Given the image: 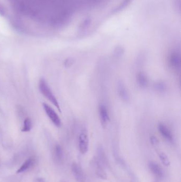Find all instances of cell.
<instances>
[{
	"label": "cell",
	"mask_w": 181,
	"mask_h": 182,
	"mask_svg": "<svg viewBox=\"0 0 181 182\" xmlns=\"http://www.w3.org/2000/svg\"><path fill=\"white\" fill-rule=\"evenodd\" d=\"M39 89L41 93L42 94L49 102H51V103L58 109V111L61 112L60 106L57 99L54 96V94L53 93L46 80L43 78L39 80Z\"/></svg>",
	"instance_id": "obj_1"
},
{
	"label": "cell",
	"mask_w": 181,
	"mask_h": 182,
	"mask_svg": "<svg viewBox=\"0 0 181 182\" xmlns=\"http://www.w3.org/2000/svg\"><path fill=\"white\" fill-rule=\"evenodd\" d=\"M89 138L87 129L86 128L82 129L78 137L79 149L81 153L84 154L87 152L89 149Z\"/></svg>",
	"instance_id": "obj_2"
},
{
	"label": "cell",
	"mask_w": 181,
	"mask_h": 182,
	"mask_svg": "<svg viewBox=\"0 0 181 182\" xmlns=\"http://www.w3.org/2000/svg\"><path fill=\"white\" fill-rule=\"evenodd\" d=\"M168 61L170 67L173 70H179L181 69V55L178 51H172L168 56Z\"/></svg>",
	"instance_id": "obj_3"
},
{
	"label": "cell",
	"mask_w": 181,
	"mask_h": 182,
	"mask_svg": "<svg viewBox=\"0 0 181 182\" xmlns=\"http://www.w3.org/2000/svg\"><path fill=\"white\" fill-rule=\"evenodd\" d=\"M42 106L45 112L48 117V118L50 119V120H51V122L53 123L55 126L58 127H60L61 126V120L58 115L54 111V109L45 103H43Z\"/></svg>",
	"instance_id": "obj_4"
},
{
	"label": "cell",
	"mask_w": 181,
	"mask_h": 182,
	"mask_svg": "<svg viewBox=\"0 0 181 182\" xmlns=\"http://www.w3.org/2000/svg\"><path fill=\"white\" fill-rule=\"evenodd\" d=\"M92 167L94 169V172L98 177L103 180H106L108 176L104 167L102 166L101 162L99 160L97 157H95L92 159Z\"/></svg>",
	"instance_id": "obj_5"
},
{
	"label": "cell",
	"mask_w": 181,
	"mask_h": 182,
	"mask_svg": "<svg viewBox=\"0 0 181 182\" xmlns=\"http://www.w3.org/2000/svg\"><path fill=\"white\" fill-rule=\"evenodd\" d=\"M117 91L119 97L121 100L125 102H127L130 100V95L125 84L121 80H118L117 82Z\"/></svg>",
	"instance_id": "obj_6"
},
{
	"label": "cell",
	"mask_w": 181,
	"mask_h": 182,
	"mask_svg": "<svg viewBox=\"0 0 181 182\" xmlns=\"http://www.w3.org/2000/svg\"><path fill=\"white\" fill-rule=\"evenodd\" d=\"M157 128L161 135L168 142L172 143L174 141V136L172 132L167 125L162 122H159Z\"/></svg>",
	"instance_id": "obj_7"
},
{
	"label": "cell",
	"mask_w": 181,
	"mask_h": 182,
	"mask_svg": "<svg viewBox=\"0 0 181 182\" xmlns=\"http://www.w3.org/2000/svg\"><path fill=\"white\" fill-rule=\"evenodd\" d=\"M99 117L102 126L105 127L110 121V115L107 107L103 104H101L98 107Z\"/></svg>",
	"instance_id": "obj_8"
},
{
	"label": "cell",
	"mask_w": 181,
	"mask_h": 182,
	"mask_svg": "<svg viewBox=\"0 0 181 182\" xmlns=\"http://www.w3.org/2000/svg\"><path fill=\"white\" fill-rule=\"evenodd\" d=\"M71 168L74 176L76 180L78 182H85V175L81 167L74 162L72 164Z\"/></svg>",
	"instance_id": "obj_9"
},
{
	"label": "cell",
	"mask_w": 181,
	"mask_h": 182,
	"mask_svg": "<svg viewBox=\"0 0 181 182\" xmlns=\"http://www.w3.org/2000/svg\"><path fill=\"white\" fill-rule=\"evenodd\" d=\"M136 84L140 88L145 89L149 84L147 75L143 71H139L136 75Z\"/></svg>",
	"instance_id": "obj_10"
},
{
	"label": "cell",
	"mask_w": 181,
	"mask_h": 182,
	"mask_svg": "<svg viewBox=\"0 0 181 182\" xmlns=\"http://www.w3.org/2000/svg\"><path fill=\"white\" fill-rule=\"evenodd\" d=\"M149 167L150 171L157 177L162 178L163 177L164 172L163 169L156 162L150 161L149 163Z\"/></svg>",
	"instance_id": "obj_11"
},
{
	"label": "cell",
	"mask_w": 181,
	"mask_h": 182,
	"mask_svg": "<svg viewBox=\"0 0 181 182\" xmlns=\"http://www.w3.org/2000/svg\"><path fill=\"white\" fill-rule=\"evenodd\" d=\"M154 89L159 93H165L167 91V85L164 81H158L154 85Z\"/></svg>",
	"instance_id": "obj_12"
},
{
	"label": "cell",
	"mask_w": 181,
	"mask_h": 182,
	"mask_svg": "<svg viewBox=\"0 0 181 182\" xmlns=\"http://www.w3.org/2000/svg\"><path fill=\"white\" fill-rule=\"evenodd\" d=\"M35 162V160L34 158H29L20 167V168L18 169L17 173L18 174L21 173L26 171L34 165Z\"/></svg>",
	"instance_id": "obj_13"
},
{
	"label": "cell",
	"mask_w": 181,
	"mask_h": 182,
	"mask_svg": "<svg viewBox=\"0 0 181 182\" xmlns=\"http://www.w3.org/2000/svg\"><path fill=\"white\" fill-rule=\"evenodd\" d=\"M159 158L163 164L164 166L166 167L170 166V159L168 157L167 155L164 152H160L159 153Z\"/></svg>",
	"instance_id": "obj_14"
},
{
	"label": "cell",
	"mask_w": 181,
	"mask_h": 182,
	"mask_svg": "<svg viewBox=\"0 0 181 182\" xmlns=\"http://www.w3.org/2000/svg\"><path fill=\"white\" fill-rule=\"evenodd\" d=\"M33 127V123L31 121V119L29 118H27L25 119L24 122H23V125L21 131L24 132H27L31 130Z\"/></svg>",
	"instance_id": "obj_15"
},
{
	"label": "cell",
	"mask_w": 181,
	"mask_h": 182,
	"mask_svg": "<svg viewBox=\"0 0 181 182\" xmlns=\"http://www.w3.org/2000/svg\"><path fill=\"white\" fill-rule=\"evenodd\" d=\"M124 52V49L121 47H117L116 49L114 50V52H113V56L114 58L119 59L123 56V54Z\"/></svg>",
	"instance_id": "obj_16"
},
{
	"label": "cell",
	"mask_w": 181,
	"mask_h": 182,
	"mask_svg": "<svg viewBox=\"0 0 181 182\" xmlns=\"http://www.w3.org/2000/svg\"><path fill=\"white\" fill-rule=\"evenodd\" d=\"M55 155L58 160H61V159L62 158V149L60 145H57L55 148Z\"/></svg>",
	"instance_id": "obj_17"
},
{
	"label": "cell",
	"mask_w": 181,
	"mask_h": 182,
	"mask_svg": "<svg viewBox=\"0 0 181 182\" xmlns=\"http://www.w3.org/2000/svg\"><path fill=\"white\" fill-rule=\"evenodd\" d=\"M75 62L74 59L73 58H68L65 60L64 64L65 66V67H71L74 64V63Z\"/></svg>",
	"instance_id": "obj_18"
},
{
	"label": "cell",
	"mask_w": 181,
	"mask_h": 182,
	"mask_svg": "<svg viewBox=\"0 0 181 182\" xmlns=\"http://www.w3.org/2000/svg\"><path fill=\"white\" fill-rule=\"evenodd\" d=\"M150 142L151 143V144L154 145V146H157L159 145V140L157 137L154 136H150Z\"/></svg>",
	"instance_id": "obj_19"
},
{
	"label": "cell",
	"mask_w": 181,
	"mask_h": 182,
	"mask_svg": "<svg viewBox=\"0 0 181 182\" xmlns=\"http://www.w3.org/2000/svg\"><path fill=\"white\" fill-rule=\"evenodd\" d=\"M35 182H44V180L42 178H38L36 180Z\"/></svg>",
	"instance_id": "obj_20"
}]
</instances>
